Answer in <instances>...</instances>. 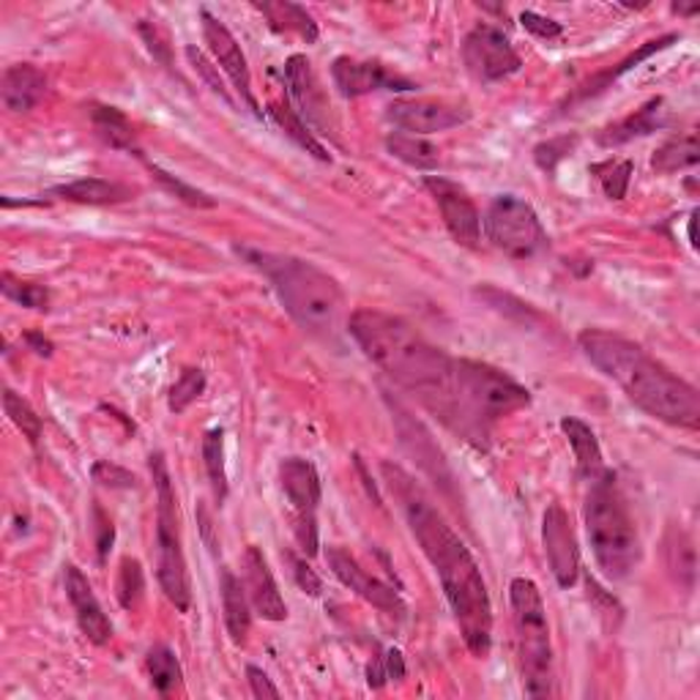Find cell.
<instances>
[{"mask_svg": "<svg viewBox=\"0 0 700 700\" xmlns=\"http://www.w3.org/2000/svg\"><path fill=\"white\" fill-rule=\"evenodd\" d=\"M673 42H679V37H676V33H670V37H662V39H657V42H649L646 47H640L638 52H635V55H629L627 61L624 63H618L616 69H610V72H605V74H599V78H594V80H588L586 85H583V91H580V99H586V96H594V93H599V91H605V87H608L612 80H618L621 78L624 72H629V69H635L638 66V63H644L646 58H651L655 55V52H662L665 47H670Z\"/></svg>", "mask_w": 700, "mask_h": 700, "instance_id": "d6a6232c", "label": "cell"}, {"mask_svg": "<svg viewBox=\"0 0 700 700\" xmlns=\"http://www.w3.org/2000/svg\"><path fill=\"white\" fill-rule=\"evenodd\" d=\"M575 145H577L575 134H572V137L567 134V137H553V140H547V143H539L534 148L536 165H539L545 173H553L558 167V162L567 159L572 151H575Z\"/></svg>", "mask_w": 700, "mask_h": 700, "instance_id": "ab89813d", "label": "cell"}, {"mask_svg": "<svg viewBox=\"0 0 700 700\" xmlns=\"http://www.w3.org/2000/svg\"><path fill=\"white\" fill-rule=\"evenodd\" d=\"M463 63L482 83H498L521 72L523 61L509 37L493 25H476L463 42Z\"/></svg>", "mask_w": 700, "mask_h": 700, "instance_id": "8fae6325", "label": "cell"}, {"mask_svg": "<svg viewBox=\"0 0 700 700\" xmlns=\"http://www.w3.org/2000/svg\"><path fill=\"white\" fill-rule=\"evenodd\" d=\"M238 255L258 268L277 299L282 301L285 312L315 337H334L346 315V294L340 282L315 262L294 258V255L260 253V249L238 247Z\"/></svg>", "mask_w": 700, "mask_h": 700, "instance_id": "277c9868", "label": "cell"}, {"mask_svg": "<svg viewBox=\"0 0 700 700\" xmlns=\"http://www.w3.org/2000/svg\"><path fill=\"white\" fill-rule=\"evenodd\" d=\"M542 542H545L550 572L562 588H572L580 577V547H577L575 531L569 515L562 504H550L542 521Z\"/></svg>", "mask_w": 700, "mask_h": 700, "instance_id": "9a60e30c", "label": "cell"}, {"mask_svg": "<svg viewBox=\"0 0 700 700\" xmlns=\"http://www.w3.org/2000/svg\"><path fill=\"white\" fill-rule=\"evenodd\" d=\"M91 124L96 130L99 137L115 151H130L134 156H143L140 154V145H137V134H134V126L130 124L121 110L115 107H93L91 110Z\"/></svg>", "mask_w": 700, "mask_h": 700, "instance_id": "4316f807", "label": "cell"}, {"mask_svg": "<svg viewBox=\"0 0 700 700\" xmlns=\"http://www.w3.org/2000/svg\"><path fill=\"white\" fill-rule=\"evenodd\" d=\"M93 480H96L99 484H104V487H121V490H132L134 484H137V480H134L130 471L119 469V465L107 463V460L93 465Z\"/></svg>", "mask_w": 700, "mask_h": 700, "instance_id": "ee69618b", "label": "cell"}, {"mask_svg": "<svg viewBox=\"0 0 700 700\" xmlns=\"http://www.w3.org/2000/svg\"><path fill=\"white\" fill-rule=\"evenodd\" d=\"M509 603L523 692L528 698L553 696L550 624H547V610L536 583L528 577H515L509 586Z\"/></svg>", "mask_w": 700, "mask_h": 700, "instance_id": "8992f818", "label": "cell"}, {"mask_svg": "<svg viewBox=\"0 0 700 700\" xmlns=\"http://www.w3.org/2000/svg\"><path fill=\"white\" fill-rule=\"evenodd\" d=\"M93 521H96V547H99V558L104 562V556H107V550L113 547V539H115V528H113V521H110L107 515H104L99 506H93Z\"/></svg>", "mask_w": 700, "mask_h": 700, "instance_id": "7dc6e473", "label": "cell"}, {"mask_svg": "<svg viewBox=\"0 0 700 700\" xmlns=\"http://www.w3.org/2000/svg\"><path fill=\"white\" fill-rule=\"evenodd\" d=\"M326 562H329V569L334 572L337 580L346 588H350L356 597L370 603L372 608L389 612V616H402V612H405V603L400 599V594H397L392 586H387L383 580H378V577L367 575V572L359 567V562L350 558V553L342 550V547H329V550H326Z\"/></svg>", "mask_w": 700, "mask_h": 700, "instance_id": "2e32d148", "label": "cell"}, {"mask_svg": "<svg viewBox=\"0 0 700 700\" xmlns=\"http://www.w3.org/2000/svg\"><path fill=\"white\" fill-rule=\"evenodd\" d=\"M387 148L389 154L397 156L405 165L416 167V171H435L441 165V154L433 143H428L419 134H408V132H394L387 137Z\"/></svg>", "mask_w": 700, "mask_h": 700, "instance_id": "f1b7e54d", "label": "cell"}, {"mask_svg": "<svg viewBox=\"0 0 700 700\" xmlns=\"http://www.w3.org/2000/svg\"><path fill=\"white\" fill-rule=\"evenodd\" d=\"M203 463H206L208 482H212L214 498L225 504L227 498V471H225V430L214 428L203 435Z\"/></svg>", "mask_w": 700, "mask_h": 700, "instance_id": "4dcf8cb0", "label": "cell"}, {"mask_svg": "<svg viewBox=\"0 0 700 700\" xmlns=\"http://www.w3.org/2000/svg\"><path fill=\"white\" fill-rule=\"evenodd\" d=\"M381 471L389 493L411 525V534L416 536L419 547L437 572V580L465 646L471 655L484 659L493 646V603H490L480 564L411 474L392 463H383Z\"/></svg>", "mask_w": 700, "mask_h": 700, "instance_id": "7a4b0ae2", "label": "cell"}, {"mask_svg": "<svg viewBox=\"0 0 700 700\" xmlns=\"http://www.w3.org/2000/svg\"><path fill=\"white\" fill-rule=\"evenodd\" d=\"M285 562L290 564V575H294L296 586H299L305 594H309V597H320V591H323V583H320V577L315 575V569L309 567L305 558L294 556V553L288 550L285 553Z\"/></svg>", "mask_w": 700, "mask_h": 700, "instance_id": "b9f144b4", "label": "cell"}, {"mask_svg": "<svg viewBox=\"0 0 700 700\" xmlns=\"http://www.w3.org/2000/svg\"><path fill=\"white\" fill-rule=\"evenodd\" d=\"M25 342L33 350H37L39 356H52V342L47 340L44 334H39V331H31V334H25Z\"/></svg>", "mask_w": 700, "mask_h": 700, "instance_id": "f907efd6", "label": "cell"}, {"mask_svg": "<svg viewBox=\"0 0 700 700\" xmlns=\"http://www.w3.org/2000/svg\"><path fill=\"white\" fill-rule=\"evenodd\" d=\"M244 586H247L253 610L260 618H266V621H285L288 618V605H285L282 594H279L268 562L255 545H249L247 556H244Z\"/></svg>", "mask_w": 700, "mask_h": 700, "instance_id": "d6986e66", "label": "cell"}, {"mask_svg": "<svg viewBox=\"0 0 700 700\" xmlns=\"http://www.w3.org/2000/svg\"><path fill=\"white\" fill-rule=\"evenodd\" d=\"M700 159V148H698V137L696 134H684V137H673L668 143H662L657 148L655 159H651V167L657 173L670 175V173H681L696 167Z\"/></svg>", "mask_w": 700, "mask_h": 700, "instance_id": "f546056e", "label": "cell"}, {"mask_svg": "<svg viewBox=\"0 0 700 700\" xmlns=\"http://www.w3.org/2000/svg\"><path fill=\"white\" fill-rule=\"evenodd\" d=\"M115 588H119V603L124 605L126 610L137 608L145 591V577H143V567H140V562H134V558H124V562H121L119 586Z\"/></svg>", "mask_w": 700, "mask_h": 700, "instance_id": "74e56055", "label": "cell"}, {"mask_svg": "<svg viewBox=\"0 0 700 700\" xmlns=\"http://www.w3.org/2000/svg\"><path fill=\"white\" fill-rule=\"evenodd\" d=\"M424 186L433 195L437 212H441L443 225L449 236L465 249H476L482 241V214L476 208L474 197L454 181L441 178V175H428Z\"/></svg>", "mask_w": 700, "mask_h": 700, "instance_id": "4fadbf2b", "label": "cell"}, {"mask_svg": "<svg viewBox=\"0 0 700 700\" xmlns=\"http://www.w3.org/2000/svg\"><path fill=\"white\" fill-rule=\"evenodd\" d=\"M279 484L296 515H315L320 504L318 469L305 457H288L279 463Z\"/></svg>", "mask_w": 700, "mask_h": 700, "instance_id": "44dd1931", "label": "cell"}, {"mask_svg": "<svg viewBox=\"0 0 700 700\" xmlns=\"http://www.w3.org/2000/svg\"><path fill=\"white\" fill-rule=\"evenodd\" d=\"M3 408H6V416L11 419V424H14V428L20 430V433L25 435L33 446H37L39 437H42V419L37 416V411H33V408L28 405L20 394L11 392V389H6L3 392Z\"/></svg>", "mask_w": 700, "mask_h": 700, "instance_id": "d590c367", "label": "cell"}, {"mask_svg": "<svg viewBox=\"0 0 700 700\" xmlns=\"http://www.w3.org/2000/svg\"><path fill=\"white\" fill-rule=\"evenodd\" d=\"M662 99H651L644 107L629 113L627 119L616 121V124L605 126V130L597 132V143L603 148H618V145L632 143L635 137H646V134L657 132L662 126Z\"/></svg>", "mask_w": 700, "mask_h": 700, "instance_id": "7402d4cb", "label": "cell"}, {"mask_svg": "<svg viewBox=\"0 0 700 700\" xmlns=\"http://www.w3.org/2000/svg\"><path fill=\"white\" fill-rule=\"evenodd\" d=\"M247 681H249V690H253L255 698H260V700H266V698L277 700L279 698V690L271 684V679H268V676L262 673L260 668H255V665H249L247 668Z\"/></svg>", "mask_w": 700, "mask_h": 700, "instance_id": "c3c4849f", "label": "cell"}, {"mask_svg": "<svg viewBox=\"0 0 700 700\" xmlns=\"http://www.w3.org/2000/svg\"><path fill=\"white\" fill-rule=\"evenodd\" d=\"M521 22H523L525 31L534 33V37H539V39H558V37H562V22L550 20V17L536 14V11H523Z\"/></svg>", "mask_w": 700, "mask_h": 700, "instance_id": "bcb514c9", "label": "cell"}, {"mask_svg": "<svg viewBox=\"0 0 700 700\" xmlns=\"http://www.w3.org/2000/svg\"><path fill=\"white\" fill-rule=\"evenodd\" d=\"M348 331L378 370L416 397L449 430L469 441H484L487 428L476 422L460 402L454 367L457 359L430 346L408 320L383 309H356L348 320Z\"/></svg>", "mask_w": 700, "mask_h": 700, "instance_id": "6da1fadb", "label": "cell"}, {"mask_svg": "<svg viewBox=\"0 0 700 700\" xmlns=\"http://www.w3.org/2000/svg\"><path fill=\"white\" fill-rule=\"evenodd\" d=\"M47 93V74L33 63H14L0 78V99L9 113H28Z\"/></svg>", "mask_w": 700, "mask_h": 700, "instance_id": "ffe728a7", "label": "cell"}, {"mask_svg": "<svg viewBox=\"0 0 700 700\" xmlns=\"http://www.w3.org/2000/svg\"><path fill=\"white\" fill-rule=\"evenodd\" d=\"M140 37H143L145 47H148L151 55L162 63V66H171L173 58H171V42H167V33L162 31L156 22H140Z\"/></svg>", "mask_w": 700, "mask_h": 700, "instance_id": "60d3db41", "label": "cell"}, {"mask_svg": "<svg viewBox=\"0 0 700 700\" xmlns=\"http://www.w3.org/2000/svg\"><path fill=\"white\" fill-rule=\"evenodd\" d=\"M562 433L567 435L572 452H575L577 474L586 476V480H597V476L605 471V463H603V449H599V441H597V435H594V430L588 428L583 419L564 416Z\"/></svg>", "mask_w": 700, "mask_h": 700, "instance_id": "d4e9b609", "label": "cell"}, {"mask_svg": "<svg viewBox=\"0 0 700 700\" xmlns=\"http://www.w3.org/2000/svg\"><path fill=\"white\" fill-rule=\"evenodd\" d=\"M206 392V372L203 370H184L178 381L171 387V397H167V405L173 413H184L192 402H197Z\"/></svg>", "mask_w": 700, "mask_h": 700, "instance_id": "8d00e7d4", "label": "cell"}, {"mask_svg": "<svg viewBox=\"0 0 700 700\" xmlns=\"http://www.w3.org/2000/svg\"><path fill=\"white\" fill-rule=\"evenodd\" d=\"M583 521H586L588 542L603 575L608 580H624L632 575L640 562L638 528L610 471H603L597 480H591Z\"/></svg>", "mask_w": 700, "mask_h": 700, "instance_id": "5b68a950", "label": "cell"}, {"mask_svg": "<svg viewBox=\"0 0 700 700\" xmlns=\"http://www.w3.org/2000/svg\"><path fill=\"white\" fill-rule=\"evenodd\" d=\"M0 290H3L6 299L25 309H39V312H42V309L44 312L50 309V290H47L44 285L22 282L14 274L6 271L3 277H0Z\"/></svg>", "mask_w": 700, "mask_h": 700, "instance_id": "836d02e7", "label": "cell"}, {"mask_svg": "<svg viewBox=\"0 0 700 700\" xmlns=\"http://www.w3.org/2000/svg\"><path fill=\"white\" fill-rule=\"evenodd\" d=\"M285 85H288L290 107L301 115L309 130L340 140L337 115L307 55H290L285 61Z\"/></svg>", "mask_w": 700, "mask_h": 700, "instance_id": "30bf717a", "label": "cell"}, {"mask_svg": "<svg viewBox=\"0 0 700 700\" xmlns=\"http://www.w3.org/2000/svg\"><path fill=\"white\" fill-rule=\"evenodd\" d=\"M482 233L498 253L512 260H531L547 249V233L528 203L498 195L482 219Z\"/></svg>", "mask_w": 700, "mask_h": 700, "instance_id": "9c48e42d", "label": "cell"}, {"mask_svg": "<svg viewBox=\"0 0 700 700\" xmlns=\"http://www.w3.org/2000/svg\"><path fill=\"white\" fill-rule=\"evenodd\" d=\"M151 476L156 484V577L165 591V597L178 608L181 612L189 610L192 605V583L189 569H186L184 542H181V517H178V501H175V490L171 482V471H167L165 454L156 452L148 460Z\"/></svg>", "mask_w": 700, "mask_h": 700, "instance_id": "52a82bcc", "label": "cell"}, {"mask_svg": "<svg viewBox=\"0 0 700 700\" xmlns=\"http://www.w3.org/2000/svg\"><path fill=\"white\" fill-rule=\"evenodd\" d=\"M148 171L156 175V181H159V184L165 186V189L171 192V195L178 197V200L186 203V206H192V208H214V206H217V200H214V197H208L206 192L195 189V186H189V184H184V181H181V178H175V175H171L167 171H162L159 165H148Z\"/></svg>", "mask_w": 700, "mask_h": 700, "instance_id": "f35d334b", "label": "cell"}, {"mask_svg": "<svg viewBox=\"0 0 700 700\" xmlns=\"http://www.w3.org/2000/svg\"><path fill=\"white\" fill-rule=\"evenodd\" d=\"M583 356L616 383L640 411L665 424L684 430H698L700 424V394L684 378L673 375L646 353L638 342L627 337L610 334L603 329H586L577 337Z\"/></svg>", "mask_w": 700, "mask_h": 700, "instance_id": "3957f363", "label": "cell"}, {"mask_svg": "<svg viewBox=\"0 0 700 700\" xmlns=\"http://www.w3.org/2000/svg\"><path fill=\"white\" fill-rule=\"evenodd\" d=\"M148 676H151V684L159 696H171L175 687H181V679H184V670H181L178 657L173 655L167 646H154L148 651Z\"/></svg>", "mask_w": 700, "mask_h": 700, "instance_id": "1f68e13d", "label": "cell"}, {"mask_svg": "<svg viewBox=\"0 0 700 700\" xmlns=\"http://www.w3.org/2000/svg\"><path fill=\"white\" fill-rule=\"evenodd\" d=\"M222 608H225L227 635L233 644L244 646L253 629V603H249L247 586L230 569H222Z\"/></svg>", "mask_w": 700, "mask_h": 700, "instance_id": "603a6c76", "label": "cell"}, {"mask_svg": "<svg viewBox=\"0 0 700 700\" xmlns=\"http://www.w3.org/2000/svg\"><path fill=\"white\" fill-rule=\"evenodd\" d=\"M200 20H203V39H206L214 61H217L222 66V72L230 78L233 87L241 93V99L247 102V107L260 119L262 115L260 104L253 93V74H249V63H247V55L241 52V44H238L236 37L227 31L225 22H219L214 14H208L206 9L200 11Z\"/></svg>", "mask_w": 700, "mask_h": 700, "instance_id": "5bb4252c", "label": "cell"}, {"mask_svg": "<svg viewBox=\"0 0 700 700\" xmlns=\"http://www.w3.org/2000/svg\"><path fill=\"white\" fill-rule=\"evenodd\" d=\"M591 173L597 175L599 186H603L605 195L610 200H624L629 189V181H632V162L629 159H608L591 165Z\"/></svg>", "mask_w": 700, "mask_h": 700, "instance_id": "e575fe53", "label": "cell"}, {"mask_svg": "<svg viewBox=\"0 0 700 700\" xmlns=\"http://www.w3.org/2000/svg\"><path fill=\"white\" fill-rule=\"evenodd\" d=\"M389 124L408 134H435L454 130L471 119L469 104L452 99H394L387 107Z\"/></svg>", "mask_w": 700, "mask_h": 700, "instance_id": "7c38bea8", "label": "cell"}, {"mask_svg": "<svg viewBox=\"0 0 700 700\" xmlns=\"http://www.w3.org/2000/svg\"><path fill=\"white\" fill-rule=\"evenodd\" d=\"M50 195L61 197V200L80 203V206H113V203L130 200L134 192L130 186L115 184V181L104 178H80L72 184H61L50 189Z\"/></svg>", "mask_w": 700, "mask_h": 700, "instance_id": "cb8c5ba5", "label": "cell"}, {"mask_svg": "<svg viewBox=\"0 0 700 700\" xmlns=\"http://www.w3.org/2000/svg\"><path fill=\"white\" fill-rule=\"evenodd\" d=\"M186 58H189L192 66L197 69V74H203V80H206L208 87H212L214 93H219V96L225 99L227 104H233L230 93L225 91V83H222V80H219V72H217V69H214L212 63H208V58L203 55L200 50H195V47H186Z\"/></svg>", "mask_w": 700, "mask_h": 700, "instance_id": "7bdbcfd3", "label": "cell"}, {"mask_svg": "<svg viewBox=\"0 0 700 700\" xmlns=\"http://www.w3.org/2000/svg\"><path fill=\"white\" fill-rule=\"evenodd\" d=\"M454 367H457L460 402L484 428L495 419L512 416L528 408L531 392L506 372L474 359H457Z\"/></svg>", "mask_w": 700, "mask_h": 700, "instance_id": "ba28073f", "label": "cell"}, {"mask_svg": "<svg viewBox=\"0 0 700 700\" xmlns=\"http://www.w3.org/2000/svg\"><path fill=\"white\" fill-rule=\"evenodd\" d=\"M673 11H679V14H698V6H673Z\"/></svg>", "mask_w": 700, "mask_h": 700, "instance_id": "816d5d0a", "label": "cell"}, {"mask_svg": "<svg viewBox=\"0 0 700 700\" xmlns=\"http://www.w3.org/2000/svg\"><path fill=\"white\" fill-rule=\"evenodd\" d=\"M255 9L262 17H268L274 31H288L299 33L305 42H318V22L312 20V14L299 3H288V0H279V3H255Z\"/></svg>", "mask_w": 700, "mask_h": 700, "instance_id": "484cf974", "label": "cell"}, {"mask_svg": "<svg viewBox=\"0 0 700 700\" xmlns=\"http://www.w3.org/2000/svg\"><path fill=\"white\" fill-rule=\"evenodd\" d=\"M331 78H334V85L340 87L342 96L348 99L367 96V93L375 91H411V87H416L411 80L389 72L383 63L356 61L348 55H340L331 63Z\"/></svg>", "mask_w": 700, "mask_h": 700, "instance_id": "e0dca14e", "label": "cell"}, {"mask_svg": "<svg viewBox=\"0 0 700 700\" xmlns=\"http://www.w3.org/2000/svg\"><path fill=\"white\" fill-rule=\"evenodd\" d=\"M383 670H387V679L392 681H402L405 679V659H402L400 649H389L387 655L381 657Z\"/></svg>", "mask_w": 700, "mask_h": 700, "instance_id": "681fc988", "label": "cell"}, {"mask_svg": "<svg viewBox=\"0 0 700 700\" xmlns=\"http://www.w3.org/2000/svg\"><path fill=\"white\" fill-rule=\"evenodd\" d=\"M294 536L301 550H305V556L312 558L318 553V523H315V515H296L294 512Z\"/></svg>", "mask_w": 700, "mask_h": 700, "instance_id": "f6af8a7d", "label": "cell"}, {"mask_svg": "<svg viewBox=\"0 0 700 700\" xmlns=\"http://www.w3.org/2000/svg\"><path fill=\"white\" fill-rule=\"evenodd\" d=\"M63 586H66V597L72 603L74 616H78L80 629L91 644L104 646L113 638V624H110L107 612L102 610V603L93 594L91 583L87 577L80 572L74 564H66V572H63Z\"/></svg>", "mask_w": 700, "mask_h": 700, "instance_id": "ac0fdd59", "label": "cell"}, {"mask_svg": "<svg viewBox=\"0 0 700 700\" xmlns=\"http://www.w3.org/2000/svg\"><path fill=\"white\" fill-rule=\"evenodd\" d=\"M268 113H271V119L277 121L279 130L288 134V137L294 140L296 145H301V148H305L307 154H312L315 159H320V162H331L329 148H326V145L320 143V140L315 137L312 132H309V126L305 124V121H301V115L296 113L294 107H290L288 99H285V102H271V104H268Z\"/></svg>", "mask_w": 700, "mask_h": 700, "instance_id": "83f0119b", "label": "cell"}]
</instances>
